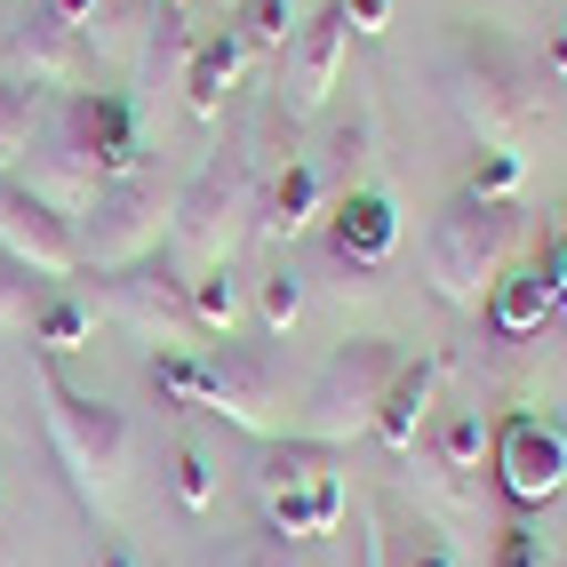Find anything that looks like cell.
<instances>
[{
  "label": "cell",
  "instance_id": "4dcf8cb0",
  "mask_svg": "<svg viewBox=\"0 0 567 567\" xmlns=\"http://www.w3.org/2000/svg\"><path fill=\"white\" fill-rule=\"evenodd\" d=\"M256 312H264V336H288L296 320H305V280H296L288 264H280V272L264 280V296H256Z\"/></svg>",
  "mask_w": 567,
  "mask_h": 567
},
{
  "label": "cell",
  "instance_id": "30bf717a",
  "mask_svg": "<svg viewBox=\"0 0 567 567\" xmlns=\"http://www.w3.org/2000/svg\"><path fill=\"white\" fill-rule=\"evenodd\" d=\"M89 305H96L104 320L136 328L144 344H161V352H184V344H200V328H193V305H184V280H168L153 256H144V264H121V272H104Z\"/></svg>",
  "mask_w": 567,
  "mask_h": 567
},
{
  "label": "cell",
  "instance_id": "8d00e7d4",
  "mask_svg": "<svg viewBox=\"0 0 567 567\" xmlns=\"http://www.w3.org/2000/svg\"><path fill=\"white\" fill-rule=\"evenodd\" d=\"M544 72H551V81H567V24L551 32V49H544Z\"/></svg>",
  "mask_w": 567,
  "mask_h": 567
},
{
  "label": "cell",
  "instance_id": "f546056e",
  "mask_svg": "<svg viewBox=\"0 0 567 567\" xmlns=\"http://www.w3.org/2000/svg\"><path fill=\"white\" fill-rule=\"evenodd\" d=\"M32 312H41V280H32L24 264L0 256V336H24V328H32Z\"/></svg>",
  "mask_w": 567,
  "mask_h": 567
},
{
  "label": "cell",
  "instance_id": "e575fe53",
  "mask_svg": "<svg viewBox=\"0 0 567 567\" xmlns=\"http://www.w3.org/2000/svg\"><path fill=\"white\" fill-rule=\"evenodd\" d=\"M544 280H551V296H559V312H567V216L551 224V240H544Z\"/></svg>",
  "mask_w": 567,
  "mask_h": 567
},
{
  "label": "cell",
  "instance_id": "5b68a950",
  "mask_svg": "<svg viewBox=\"0 0 567 567\" xmlns=\"http://www.w3.org/2000/svg\"><path fill=\"white\" fill-rule=\"evenodd\" d=\"M400 368H408V352L392 344V336H352V344H336L320 360V375L305 384V440L336 447V440L368 432Z\"/></svg>",
  "mask_w": 567,
  "mask_h": 567
},
{
  "label": "cell",
  "instance_id": "f1b7e54d",
  "mask_svg": "<svg viewBox=\"0 0 567 567\" xmlns=\"http://www.w3.org/2000/svg\"><path fill=\"white\" fill-rule=\"evenodd\" d=\"M519 176H527V161L512 153V144H487V153L472 161V184H464V193H472V200H519Z\"/></svg>",
  "mask_w": 567,
  "mask_h": 567
},
{
  "label": "cell",
  "instance_id": "f35d334b",
  "mask_svg": "<svg viewBox=\"0 0 567 567\" xmlns=\"http://www.w3.org/2000/svg\"><path fill=\"white\" fill-rule=\"evenodd\" d=\"M153 9H184V0H153Z\"/></svg>",
  "mask_w": 567,
  "mask_h": 567
},
{
  "label": "cell",
  "instance_id": "83f0119b",
  "mask_svg": "<svg viewBox=\"0 0 567 567\" xmlns=\"http://www.w3.org/2000/svg\"><path fill=\"white\" fill-rule=\"evenodd\" d=\"M144 24H153V17H144V0H96L89 24H81V41H96L104 56H121V49H136Z\"/></svg>",
  "mask_w": 567,
  "mask_h": 567
},
{
  "label": "cell",
  "instance_id": "52a82bcc",
  "mask_svg": "<svg viewBox=\"0 0 567 567\" xmlns=\"http://www.w3.org/2000/svg\"><path fill=\"white\" fill-rule=\"evenodd\" d=\"M81 233V264L96 272H121V264H144L168 233H176V193L153 176H121V184H96L89 216L72 224Z\"/></svg>",
  "mask_w": 567,
  "mask_h": 567
},
{
  "label": "cell",
  "instance_id": "3957f363",
  "mask_svg": "<svg viewBox=\"0 0 567 567\" xmlns=\"http://www.w3.org/2000/svg\"><path fill=\"white\" fill-rule=\"evenodd\" d=\"M256 504H264V536L320 544V536H336V519H344V472L328 464L320 440H264Z\"/></svg>",
  "mask_w": 567,
  "mask_h": 567
},
{
  "label": "cell",
  "instance_id": "9c48e42d",
  "mask_svg": "<svg viewBox=\"0 0 567 567\" xmlns=\"http://www.w3.org/2000/svg\"><path fill=\"white\" fill-rule=\"evenodd\" d=\"M0 256L24 264L32 280H72L81 272V233H72V216L41 193V184H24L17 168H0Z\"/></svg>",
  "mask_w": 567,
  "mask_h": 567
},
{
  "label": "cell",
  "instance_id": "1f68e13d",
  "mask_svg": "<svg viewBox=\"0 0 567 567\" xmlns=\"http://www.w3.org/2000/svg\"><path fill=\"white\" fill-rule=\"evenodd\" d=\"M496 567H559V551H551V536L536 519H512L496 536Z\"/></svg>",
  "mask_w": 567,
  "mask_h": 567
},
{
  "label": "cell",
  "instance_id": "e0dca14e",
  "mask_svg": "<svg viewBox=\"0 0 567 567\" xmlns=\"http://www.w3.org/2000/svg\"><path fill=\"white\" fill-rule=\"evenodd\" d=\"M440 375H447V360H408L392 375V392H384V408H375V424H368L392 456H415V440L432 424V400H440Z\"/></svg>",
  "mask_w": 567,
  "mask_h": 567
},
{
  "label": "cell",
  "instance_id": "7a4b0ae2",
  "mask_svg": "<svg viewBox=\"0 0 567 567\" xmlns=\"http://www.w3.org/2000/svg\"><path fill=\"white\" fill-rule=\"evenodd\" d=\"M440 81H447V104H456L480 136L527 128L544 112V64L496 24H464L456 49H447V64H440Z\"/></svg>",
  "mask_w": 567,
  "mask_h": 567
},
{
  "label": "cell",
  "instance_id": "484cf974",
  "mask_svg": "<svg viewBox=\"0 0 567 567\" xmlns=\"http://www.w3.org/2000/svg\"><path fill=\"white\" fill-rule=\"evenodd\" d=\"M168 487H176V504L193 512V519L216 504V464H208L200 440H176V447H168Z\"/></svg>",
  "mask_w": 567,
  "mask_h": 567
},
{
  "label": "cell",
  "instance_id": "6da1fadb",
  "mask_svg": "<svg viewBox=\"0 0 567 567\" xmlns=\"http://www.w3.org/2000/svg\"><path fill=\"white\" fill-rule=\"evenodd\" d=\"M519 233H527L519 200H472V193H456L432 216V233H424V280H432V296H440V305H456V312H480L487 288H496V272L512 264Z\"/></svg>",
  "mask_w": 567,
  "mask_h": 567
},
{
  "label": "cell",
  "instance_id": "ba28073f",
  "mask_svg": "<svg viewBox=\"0 0 567 567\" xmlns=\"http://www.w3.org/2000/svg\"><path fill=\"white\" fill-rule=\"evenodd\" d=\"M487 464H496V487L519 512H544L551 496H567V424L536 408H512L487 432Z\"/></svg>",
  "mask_w": 567,
  "mask_h": 567
},
{
  "label": "cell",
  "instance_id": "603a6c76",
  "mask_svg": "<svg viewBox=\"0 0 567 567\" xmlns=\"http://www.w3.org/2000/svg\"><path fill=\"white\" fill-rule=\"evenodd\" d=\"M184 305H193V328H200V336H233V320H240V280H233V264H200V272L184 280Z\"/></svg>",
  "mask_w": 567,
  "mask_h": 567
},
{
  "label": "cell",
  "instance_id": "7402d4cb",
  "mask_svg": "<svg viewBox=\"0 0 567 567\" xmlns=\"http://www.w3.org/2000/svg\"><path fill=\"white\" fill-rule=\"evenodd\" d=\"M24 336L41 352H81L96 336V305H89V296H72V288H41V312H32Z\"/></svg>",
  "mask_w": 567,
  "mask_h": 567
},
{
  "label": "cell",
  "instance_id": "4316f807",
  "mask_svg": "<svg viewBox=\"0 0 567 567\" xmlns=\"http://www.w3.org/2000/svg\"><path fill=\"white\" fill-rule=\"evenodd\" d=\"M153 384L176 408H200L208 400V344H184V352H153Z\"/></svg>",
  "mask_w": 567,
  "mask_h": 567
},
{
  "label": "cell",
  "instance_id": "7c38bea8",
  "mask_svg": "<svg viewBox=\"0 0 567 567\" xmlns=\"http://www.w3.org/2000/svg\"><path fill=\"white\" fill-rule=\"evenodd\" d=\"M208 415H224L233 432L248 440H272V408H280V375H272V352L256 344H224L208 352Z\"/></svg>",
  "mask_w": 567,
  "mask_h": 567
},
{
  "label": "cell",
  "instance_id": "44dd1931",
  "mask_svg": "<svg viewBox=\"0 0 567 567\" xmlns=\"http://www.w3.org/2000/svg\"><path fill=\"white\" fill-rule=\"evenodd\" d=\"M375 544H384V567H464L456 544L415 512H375Z\"/></svg>",
  "mask_w": 567,
  "mask_h": 567
},
{
  "label": "cell",
  "instance_id": "836d02e7",
  "mask_svg": "<svg viewBox=\"0 0 567 567\" xmlns=\"http://www.w3.org/2000/svg\"><path fill=\"white\" fill-rule=\"evenodd\" d=\"M224 567H296V559H288L280 536H248L240 551H224Z\"/></svg>",
  "mask_w": 567,
  "mask_h": 567
},
{
  "label": "cell",
  "instance_id": "9a60e30c",
  "mask_svg": "<svg viewBox=\"0 0 567 567\" xmlns=\"http://www.w3.org/2000/svg\"><path fill=\"white\" fill-rule=\"evenodd\" d=\"M344 49H352V32H344V17H336V9H320V17L296 24V41H288V81H280L288 121H312V112L328 104L336 72H344Z\"/></svg>",
  "mask_w": 567,
  "mask_h": 567
},
{
  "label": "cell",
  "instance_id": "2e32d148",
  "mask_svg": "<svg viewBox=\"0 0 567 567\" xmlns=\"http://www.w3.org/2000/svg\"><path fill=\"white\" fill-rule=\"evenodd\" d=\"M328 208V176L312 161H288L272 168V184L256 193V240H296V233H312Z\"/></svg>",
  "mask_w": 567,
  "mask_h": 567
},
{
  "label": "cell",
  "instance_id": "277c9868",
  "mask_svg": "<svg viewBox=\"0 0 567 567\" xmlns=\"http://www.w3.org/2000/svg\"><path fill=\"white\" fill-rule=\"evenodd\" d=\"M41 408H49V440H56L72 487L89 504H112L121 480H128V415L96 392H81V384H64L56 368L41 375Z\"/></svg>",
  "mask_w": 567,
  "mask_h": 567
},
{
  "label": "cell",
  "instance_id": "ac0fdd59",
  "mask_svg": "<svg viewBox=\"0 0 567 567\" xmlns=\"http://www.w3.org/2000/svg\"><path fill=\"white\" fill-rule=\"evenodd\" d=\"M480 312H487V336H504V344L536 336V328L559 312V296H551V280H544V256H536V264H504Z\"/></svg>",
  "mask_w": 567,
  "mask_h": 567
},
{
  "label": "cell",
  "instance_id": "ffe728a7",
  "mask_svg": "<svg viewBox=\"0 0 567 567\" xmlns=\"http://www.w3.org/2000/svg\"><path fill=\"white\" fill-rule=\"evenodd\" d=\"M487 415L480 408H447V424L432 432V472L456 487V496H472V472H480V456H487Z\"/></svg>",
  "mask_w": 567,
  "mask_h": 567
},
{
  "label": "cell",
  "instance_id": "d590c367",
  "mask_svg": "<svg viewBox=\"0 0 567 567\" xmlns=\"http://www.w3.org/2000/svg\"><path fill=\"white\" fill-rule=\"evenodd\" d=\"M96 567H136V551L121 536H96Z\"/></svg>",
  "mask_w": 567,
  "mask_h": 567
},
{
  "label": "cell",
  "instance_id": "8992f818",
  "mask_svg": "<svg viewBox=\"0 0 567 567\" xmlns=\"http://www.w3.org/2000/svg\"><path fill=\"white\" fill-rule=\"evenodd\" d=\"M256 176H264V153L248 136H233V144H216V161L176 193V248L193 264H233L240 216H256Z\"/></svg>",
  "mask_w": 567,
  "mask_h": 567
},
{
  "label": "cell",
  "instance_id": "74e56055",
  "mask_svg": "<svg viewBox=\"0 0 567 567\" xmlns=\"http://www.w3.org/2000/svg\"><path fill=\"white\" fill-rule=\"evenodd\" d=\"M41 9H49V17H64V24H89L96 0H41Z\"/></svg>",
  "mask_w": 567,
  "mask_h": 567
},
{
  "label": "cell",
  "instance_id": "d6a6232c",
  "mask_svg": "<svg viewBox=\"0 0 567 567\" xmlns=\"http://www.w3.org/2000/svg\"><path fill=\"white\" fill-rule=\"evenodd\" d=\"M336 17H344V32H360V41H375V32L392 24V0H336Z\"/></svg>",
  "mask_w": 567,
  "mask_h": 567
},
{
  "label": "cell",
  "instance_id": "5bb4252c",
  "mask_svg": "<svg viewBox=\"0 0 567 567\" xmlns=\"http://www.w3.org/2000/svg\"><path fill=\"white\" fill-rule=\"evenodd\" d=\"M81 56H89L81 24H64L49 9H32L9 41H0V64H9V81H24V89H72L81 81Z\"/></svg>",
  "mask_w": 567,
  "mask_h": 567
},
{
  "label": "cell",
  "instance_id": "8fae6325",
  "mask_svg": "<svg viewBox=\"0 0 567 567\" xmlns=\"http://www.w3.org/2000/svg\"><path fill=\"white\" fill-rule=\"evenodd\" d=\"M64 121H72V161L96 184L144 176V121H136V104L121 89H72Z\"/></svg>",
  "mask_w": 567,
  "mask_h": 567
},
{
  "label": "cell",
  "instance_id": "d4e9b609",
  "mask_svg": "<svg viewBox=\"0 0 567 567\" xmlns=\"http://www.w3.org/2000/svg\"><path fill=\"white\" fill-rule=\"evenodd\" d=\"M32 128H41V96L0 72V168H17L32 153Z\"/></svg>",
  "mask_w": 567,
  "mask_h": 567
},
{
  "label": "cell",
  "instance_id": "4fadbf2b",
  "mask_svg": "<svg viewBox=\"0 0 567 567\" xmlns=\"http://www.w3.org/2000/svg\"><path fill=\"white\" fill-rule=\"evenodd\" d=\"M400 248V208L384 184H352L344 200L328 208V256L344 272H384V256Z\"/></svg>",
  "mask_w": 567,
  "mask_h": 567
},
{
  "label": "cell",
  "instance_id": "d6986e66",
  "mask_svg": "<svg viewBox=\"0 0 567 567\" xmlns=\"http://www.w3.org/2000/svg\"><path fill=\"white\" fill-rule=\"evenodd\" d=\"M240 72H248V41L233 24L208 32V41H193V64H184V104H193V121H216L224 96L240 89Z\"/></svg>",
  "mask_w": 567,
  "mask_h": 567
},
{
  "label": "cell",
  "instance_id": "cb8c5ba5",
  "mask_svg": "<svg viewBox=\"0 0 567 567\" xmlns=\"http://www.w3.org/2000/svg\"><path fill=\"white\" fill-rule=\"evenodd\" d=\"M248 41V56H264V49H288L296 41V0H240L233 17H224Z\"/></svg>",
  "mask_w": 567,
  "mask_h": 567
}]
</instances>
